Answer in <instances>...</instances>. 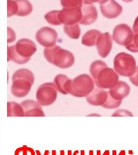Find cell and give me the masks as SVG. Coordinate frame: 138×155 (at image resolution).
Returning a JSON list of instances; mask_svg holds the SVG:
<instances>
[{"mask_svg":"<svg viewBox=\"0 0 138 155\" xmlns=\"http://www.w3.org/2000/svg\"><path fill=\"white\" fill-rule=\"evenodd\" d=\"M60 155H64V151H61V154Z\"/></svg>","mask_w":138,"mask_h":155,"instance_id":"obj_41","label":"cell"},{"mask_svg":"<svg viewBox=\"0 0 138 155\" xmlns=\"http://www.w3.org/2000/svg\"><path fill=\"white\" fill-rule=\"evenodd\" d=\"M18 4V13L16 15L19 17L28 16L33 11V7L28 0H15Z\"/></svg>","mask_w":138,"mask_h":155,"instance_id":"obj_19","label":"cell"},{"mask_svg":"<svg viewBox=\"0 0 138 155\" xmlns=\"http://www.w3.org/2000/svg\"><path fill=\"white\" fill-rule=\"evenodd\" d=\"M108 154H109L108 151H106V152L104 153V155H108ZM97 155H100V151H98V152H97Z\"/></svg>","mask_w":138,"mask_h":155,"instance_id":"obj_36","label":"cell"},{"mask_svg":"<svg viewBox=\"0 0 138 155\" xmlns=\"http://www.w3.org/2000/svg\"><path fill=\"white\" fill-rule=\"evenodd\" d=\"M53 155H56V152H55V151H53Z\"/></svg>","mask_w":138,"mask_h":155,"instance_id":"obj_44","label":"cell"},{"mask_svg":"<svg viewBox=\"0 0 138 155\" xmlns=\"http://www.w3.org/2000/svg\"><path fill=\"white\" fill-rule=\"evenodd\" d=\"M7 116H25L24 110L21 104H18L16 102H8L7 103Z\"/></svg>","mask_w":138,"mask_h":155,"instance_id":"obj_20","label":"cell"},{"mask_svg":"<svg viewBox=\"0 0 138 155\" xmlns=\"http://www.w3.org/2000/svg\"><path fill=\"white\" fill-rule=\"evenodd\" d=\"M122 100H117V99H114L109 94L107 100L105 104L103 105V107L106 109H116L117 107L121 105Z\"/></svg>","mask_w":138,"mask_h":155,"instance_id":"obj_27","label":"cell"},{"mask_svg":"<svg viewBox=\"0 0 138 155\" xmlns=\"http://www.w3.org/2000/svg\"><path fill=\"white\" fill-rule=\"evenodd\" d=\"M73 79L65 74H58L53 79V83L55 84L58 92L62 94H70V88L72 85Z\"/></svg>","mask_w":138,"mask_h":155,"instance_id":"obj_17","label":"cell"},{"mask_svg":"<svg viewBox=\"0 0 138 155\" xmlns=\"http://www.w3.org/2000/svg\"><path fill=\"white\" fill-rule=\"evenodd\" d=\"M111 116H113V117H116V116H133V113L130 112L128 110H125V109H119V110H116L115 112H114Z\"/></svg>","mask_w":138,"mask_h":155,"instance_id":"obj_31","label":"cell"},{"mask_svg":"<svg viewBox=\"0 0 138 155\" xmlns=\"http://www.w3.org/2000/svg\"><path fill=\"white\" fill-rule=\"evenodd\" d=\"M100 116L98 114H90V115H88V116Z\"/></svg>","mask_w":138,"mask_h":155,"instance_id":"obj_38","label":"cell"},{"mask_svg":"<svg viewBox=\"0 0 138 155\" xmlns=\"http://www.w3.org/2000/svg\"><path fill=\"white\" fill-rule=\"evenodd\" d=\"M127 50L132 53H138V33H134L133 41L130 45L125 47Z\"/></svg>","mask_w":138,"mask_h":155,"instance_id":"obj_29","label":"cell"},{"mask_svg":"<svg viewBox=\"0 0 138 155\" xmlns=\"http://www.w3.org/2000/svg\"><path fill=\"white\" fill-rule=\"evenodd\" d=\"M35 153L36 152L31 148L23 146V147L17 149L15 153V155H35Z\"/></svg>","mask_w":138,"mask_h":155,"instance_id":"obj_30","label":"cell"},{"mask_svg":"<svg viewBox=\"0 0 138 155\" xmlns=\"http://www.w3.org/2000/svg\"><path fill=\"white\" fill-rule=\"evenodd\" d=\"M105 0H83V4L84 5H93V3L99 2V4L104 2Z\"/></svg>","mask_w":138,"mask_h":155,"instance_id":"obj_34","label":"cell"},{"mask_svg":"<svg viewBox=\"0 0 138 155\" xmlns=\"http://www.w3.org/2000/svg\"><path fill=\"white\" fill-rule=\"evenodd\" d=\"M11 92L16 98H24L29 94L35 82V76L31 70L25 68L17 70L12 78Z\"/></svg>","mask_w":138,"mask_h":155,"instance_id":"obj_1","label":"cell"},{"mask_svg":"<svg viewBox=\"0 0 138 155\" xmlns=\"http://www.w3.org/2000/svg\"><path fill=\"white\" fill-rule=\"evenodd\" d=\"M58 89L54 83L45 82L41 84L36 91V101L41 106H50L58 98Z\"/></svg>","mask_w":138,"mask_h":155,"instance_id":"obj_4","label":"cell"},{"mask_svg":"<svg viewBox=\"0 0 138 155\" xmlns=\"http://www.w3.org/2000/svg\"><path fill=\"white\" fill-rule=\"evenodd\" d=\"M49 153H50V152H49V151H45V152H44V155H49Z\"/></svg>","mask_w":138,"mask_h":155,"instance_id":"obj_39","label":"cell"},{"mask_svg":"<svg viewBox=\"0 0 138 155\" xmlns=\"http://www.w3.org/2000/svg\"><path fill=\"white\" fill-rule=\"evenodd\" d=\"M36 40L41 46L48 48L55 45L58 41V32L50 27H43L36 31Z\"/></svg>","mask_w":138,"mask_h":155,"instance_id":"obj_7","label":"cell"},{"mask_svg":"<svg viewBox=\"0 0 138 155\" xmlns=\"http://www.w3.org/2000/svg\"><path fill=\"white\" fill-rule=\"evenodd\" d=\"M108 95V91L96 87L88 96L86 97V99H87V103L92 106L103 107V105L107 100Z\"/></svg>","mask_w":138,"mask_h":155,"instance_id":"obj_13","label":"cell"},{"mask_svg":"<svg viewBox=\"0 0 138 155\" xmlns=\"http://www.w3.org/2000/svg\"><path fill=\"white\" fill-rule=\"evenodd\" d=\"M122 1H123L124 2H133V0H122Z\"/></svg>","mask_w":138,"mask_h":155,"instance_id":"obj_37","label":"cell"},{"mask_svg":"<svg viewBox=\"0 0 138 155\" xmlns=\"http://www.w3.org/2000/svg\"><path fill=\"white\" fill-rule=\"evenodd\" d=\"M74 54L70 51L61 47L53 56L51 64L60 69H68L74 65Z\"/></svg>","mask_w":138,"mask_h":155,"instance_id":"obj_8","label":"cell"},{"mask_svg":"<svg viewBox=\"0 0 138 155\" xmlns=\"http://www.w3.org/2000/svg\"><path fill=\"white\" fill-rule=\"evenodd\" d=\"M105 67H107V65L104 62V61H94L91 63L90 66V76L93 78V79H96L97 76L99 74V73Z\"/></svg>","mask_w":138,"mask_h":155,"instance_id":"obj_23","label":"cell"},{"mask_svg":"<svg viewBox=\"0 0 138 155\" xmlns=\"http://www.w3.org/2000/svg\"><path fill=\"white\" fill-rule=\"evenodd\" d=\"M59 12L58 10H54V11H51L48 12L44 15V19H45L47 23H48L51 25H54V26H59L61 24V22L59 18Z\"/></svg>","mask_w":138,"mask_h":155,"instance_id":"obj_24","label":"cell"},{"mask_svg":"<svg viewBox=\"0 0 138 155\" xmlns=\"http://www.w3.org/2000/svg\"><path fill=\"white\" fill-rule=\"evenodd\" d=\"M7 58H8L9 61H12L13 62L19 64V65H23V64H25V63L29 61V59L22 58L21 56L19 55V53H17L15 48V45L8 46V48H7Z\"/></svg>","mask_w":138,"mask_h":155,"instance_id":"obj_21","label":"cell"},{"mask_svg":"<svg viewBox=\"0 0 138 155\" xmlns=\"http://www.w3.org/2000/svg\"><path fill=\"white\" fill-rule=\"evenodd\" d=\"M129 79H130V82H132L134 86L138 87V66L137 70H136V72L135 73V74L129 78Z\"/></svg>","mask_w":138,"mask_h":155,"instance_id":"obj_33","label":"cell"},{"mask_svg":"<svg viewBox=\"0 0 138 155\" xmlns=\"http://www.w3.org/2000/svg\"><path fill=\"white\" fill-rule=\"evenodd\" d=\"M90 155H93V151H90Z\"/></svg>","mask_w":138,"mask_h":155,"instance_id":"obj_42","label":"cell"},{"mask_svg":"<svg viewBox=\"0 0 138 155\" xmlns=\"http://www.w3.org/2000/svg\"><path fill=\"white\" fill-rule=\"evenodd\" d=\"M123 151H121L120 153V154H119V155H122V154H123ZM113 155H116V151H113Z\"/></svg>","mask_w":138,"mask_h":155,"instance_id":"obj_40","label":"cell"},{"mask_svg":"<svg viewBox=\"0 0 138 155\" xmlns=\"http://www.w3.org/2000/svg\"><path fill=\"white\" fill-rule=\"evenodd\" d=\"M18 4L15 0H7V16L12 17L18 13Z\"/></svg>","mask_w":138,"mask_h":155,"instance_id":"obj_28","label":"cell"},{"mask_svg":"<svg viewBox=\"0 0 138 155\" xmlns=\"http://www.w3.org/2000/svg\"><path fill=\"white\" fill-rule=\"evenodd\" d=\"M101 31L96 29H91L87 31L82 37V44L87 47H92L96 45L97 41L99 36L101 35Z\"/></svg>","mask_w":138,"mask_h":155,"instance_id":"obj_18","label":"cell"},{"mask_svg":"<svg viewBox=\"0 0 138 155\" xmlns=\"http://www.w3.org/2000/svg\"><path fill=\"white\" fill-rule=\"evenodd\" d=\"M113 65L116 72L123 77H132L137 70L136 61L134 57L124 52L116 54L114 58Z\"/></svg>","mask_w":138,"mask_h":155,"instance_id":"obj_2","label":"cell"},{"mask_svg":"<svg viewBox=\"0 0 138 155\" xmlns=\"http://www.w3.org/2000/svg\"><path fill=\"white\" fill-rule=\"evenodd\" d=\"M15 48L19 56L29 60L37 50L36 44L31 40L27 38H22L17 41V43L15 45Z\"/></svg>","mask_w":138,"mask_h":155,"instance_id":"obj_12","label":"cell"},{"mask_svg":"<svg viewBox=\"0 0 138 155\" xmlns=\"http://www.w3.org/2000/svg\"><path fill=\"white\" fill-rule=\"evenodd\" d=\"M68 155H71V152H70V151H69V152H68Z\"/></svg>","mask_w":138,"mask_h":155,"instance_id":"obj_43","label":"cell"},{"mask_svg":"<svg viewBox=\"0 0 138 155\" xmlns=\"http://www.w3.org/2000/svg\"><path fill=\"white\" fill-rule=\"evenodd\" d=\"M134 32L128 24H120L116 25L112 31V38L117 45L121 46H127L133 41Z\"/></svg>","mask_w":138,"mask_h":155,"instance_id":"obj_6","label":"cell"},{"mask_svg":"<svg viewBox=\"0 0 138 155\" xmlns=\"http://www.w3.org/2000/svg\"><path fill=\"white\" fill-rule=\"evenodd\" d=\"M61 4L63 8H72V7H80L83 6V0H60Z\"/></svg>","mask_w":138,"mask_h":155,"instance_id":"obj_26","label":"cell"},{"mask_svg":"<svg viewBox=\"0 0 138 155\" xmlns=\"http://www.w3.org/2000/svg\"><path fill=\"white\" fill-rule=\"evenodd\" d=\"M63 30H64V32L70 39H73V40H77L81 35V28L79 27V24H74V25H64Z\"/></svg>","mask_w":138,"mask_h":155,"instance_id":"obj_22","label":"cell"},{"mask_svg":"<svg viewBox=\"0 0 138 155\" xmlns=\"http://www.w3.org/2000/svg\"><path fill=\"white\" fill-rule=\"evenodd\" d=\"M59 18L61 24L64 25H74L79 24L82 18V8H63L59 12Z\"/></svg>","mask_w":138,"mask_h":155,"instance_id":"obj_9","label":"cell"},{"mask_svg":"<svg viewBox=\"0 0 138 155\" xmlns=\"http://www.w3.org/2000/svg\"><path fill=\"white\" fill-rule=\"evenodd\" d=\"M61 48V46L59 45H53L51 47H48V48H44V57L46 59V61L51 64L52 63V60L55 53Z\"/></svg>","mask_w":138,"mask_h":155,"instance_id":"obj_25","label":"cell"},{"mask_svg":"<svg viewBox=\"0 0 138 155\" xmlns=\"http://www.w3.org/2000/svg\"><path fill=\"white\" fill-rule=\"evenodd\" d=\"M112 45H113L112 35H111L107 31L104 32V33L102 32L97 41L96 45H95L98 54L102 58H107L111 52Z\"/></svg>","mask_w":138,"mask_h":155,"instance_id":"obj_11","label":"cell"},{"mask_svg":"<svg viewBox=\"0 0 138 155\" xmlns=\"http://www.w3.org/2000/svg\"><path fill=\"white\" fill-rule=\"evenodd\" d=\"M133 30L134 33H138V15L134 20L133 25Z\"/></svg>","mask_w":138,"mask_h":155,"instance_id":"obj_35","label":"cell"},{"mask_svg":"<svg viewBox=\"0 0 138 155\" xmlns=\"http://www.w3.org/2000/svg\"><path fill=\"white\" fill-rule=\"evenodd\" d=\"M130 87L126 82L120 81L116 87L109 90L108 93L112 98L117 100H123L130 94Z\"/></svg>","mask_w":138,"mask_h":155,"instance_id":"obj_16","label":"cell"},{"mask_svg":"<svg viewBox=\"0 0 138 155\" xmlns=\"http://www.w3.org/2000/svg\"><path fill=\"white\" fill-rule=\"evenodd\" d=\"M82 18L79 24L82 25H90L98 19V12L94 5H83L82 7Z\"/></svg>","mask_w":138,"mask_h":155,"instance_id":"obj_15","label":"cell"},{"mask_svg":"<svg viewBox=\"0 0 138 155\" xmlns=\"http://www.w3.org/2000/svg\"><path fill=\"white\" fill-rule=\"evenodd\" d=\"M23 108L24 110L25 116H45L44 112L42 106L37 101H34L31 99L24 100L21 103Z\"/></svg>","mask_w":138,"mask_h":155,"instance_id":"obj_14","label":"cell"},{"mask_svg":"<svg viewBox=\"0 0 138 155\" xmlns=\"http://www.w3.org/2000/svg\"><path fill=\"white\" fill-rule=\"evenodd\" d=\"M100 11L105 18L113 19L120 15L123 12V7L115 0H105L100 3Z\"/></svg>","mask_w":138,"mask_h":155,"instance_id":"obj_10","label":"cell"},{"mask_svg":"<svg viewBox=\"0 0 138 155\" xmlns=\"http://www.w3.org/2000/svg\"><path fill=\"white\" fill-rule=\"evenodd\" d=\"M120 82L119 74L114 69L105 67L99 73L96 79L94 80L95 86L104 90H111L117 86Z\"/></svg>","mask_w":138,"mask_h":155,"instance_id":"obj_5","label":"cell"},{"mask_svg":"<svg viewBox=\"0 0 138 155\" xmlns=\"http://www.w3.org/2000/svg\"><path fill=\"white\" fill-rule=\"evenodd\" d=\"M94 86L95 82L93 78L87 74H82L73 79L70 94L77 98L87 97L94 91Z\"/></svg>","mask_w":138,"mask_h":155,"instance_id":"obj_3","label":"cell"},{"mask_svg":"<svg viewBox=\"0 0 138 155\" xmlns=\"http://www.w3.org/2000/svg\"><path fill=\"white\" fill-rule=\"evenodd\" d=\"M15 39H16V34L12 28L8 27L7 28V42H8V44L14 42Z\"/></svg>","mask_w":138,"mask_h":155,"instance_id":"obj_32","label":"cell"}]
</instances>
